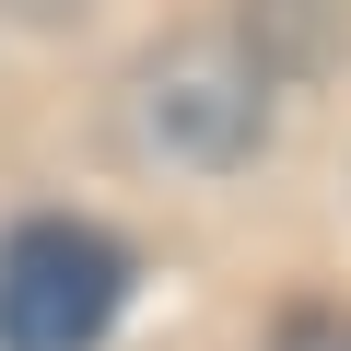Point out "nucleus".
Returning a JSON list of instances; mask_svg holds the SVG:
<instances>
[{"label":"nucleus","mask_w":351,"mask_h":351,"mask_svg":"<svg viewBox=\"0 0 351 351\" xmlns=\"http://www.w3.org/2000/svg\"><path fill=\"white\" fill-rule=\"evenodd\" d=\"M141 141L176 152V164H246L269 141V71L234 47V24L164 36L141 59Z\"/></svg>","instance_id":"obj_2"},{"label":"nucleus","mask_w":351,"mask_h":351,"mask_svg":"<svg viewBox=\"0 0 351 351\" xmlns=\"http://www.w3.org/2000/svg\"><path fill=\"white\" fill-rule=\"evenodd\" d=\"M129 304V246L106 223L36 211L0 234V351H94Z\"/></svg>","instance_id":"obj_1"},{"label":"nucleus","mask_w":351,"mask_h":351,"mask_svg":"<svg viewBox=\"0 0 351 351\" xmlns=\"http://www.w3.org/2000/svg\"><path fill=\"white\" fill-rule=\"evenodd\" d=\"M234 47H246L269 82H304V71H328V47H339V0H246Z\"/></svg>","instance_id":"obj_3"},{"label":"nucleus","mask_w":351,"mask_h":351,"mask_svg":"<svg viewBox=\"0 0 351 351\" xmlns=\"http://www.w3.org/2000/svg\"><path fill=\"white\" fill-rule=\"evenodd\" d=\"M269 351H351V304H293L269 328Z\"/></svg>","instance_id":"obj_4"}]
</instances>
